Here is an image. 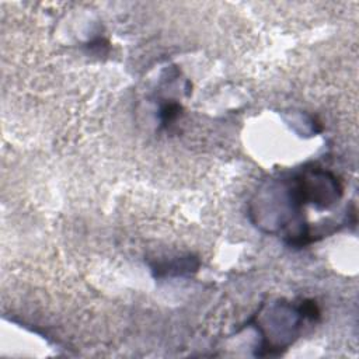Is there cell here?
I'll list each match as a JSON object with an SVG mask.
<instances>
[{
	"label": "cell",
	"mask_w": 359,
	"mask_h": 359,
	"mask_svg": "<svg viewBox=\"0 0 359 359\" xmlns=\"http://www.w3.org/2000/svg\"><path fill=\"white\" fill-rule=\"evenodd\" d=\"M180 113V106L176 103H166L160 110V117L164 124H169L171 121L177 118V115Z\"/></svg>",
	"instance_id": "cell-1"
}]
</instances>
